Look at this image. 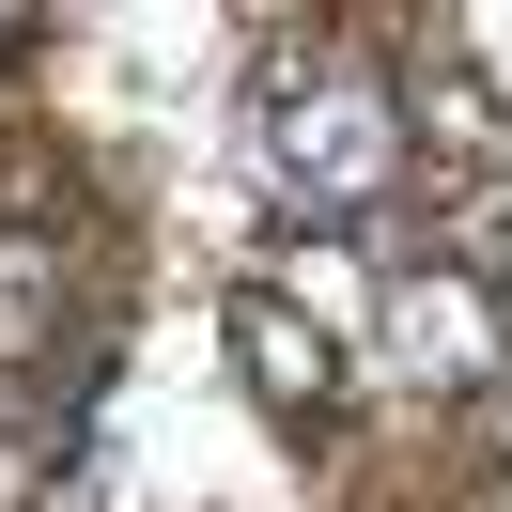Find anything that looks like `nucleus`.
I'll return each instance as SVG.
<instances>
[{
  "label": "nucleus",
  "mask_w": 512,
  "mask_h": 512,
  "mask_svg": "<svg viewBox=\"0 0 512 512\" xmlns=\"http://www.w3.org/2000/svg\"><path fill=\"white\" fill-rule=\"evenodd\" d=\"M233 342H249V388H264L280 419H311L326 388H342V326L295 311V295H249V311H233Z\"/></svg>",
  "instance_id": "obj_3"
},
{
  "label": "nucleus",
  "mask_w": 512,
  "mask_h": 512,
  "mask_svg": "<svg viewBox=\"0 0 512 512\" xmlns=\"http://www.w3.org/2000/svg\"><path fill=\"white\" fill-rule=\"evenodd\" d=\"M357 326H373V357L404 388H481V373H497V295H481L466 264H450V280H388Z\"/></svg>",
  "instance_id": "obj_2"
},
{
  "label": "nucleus",
  "mask_w": 512,
  "mask_h": 512,
  "mask_svg": "<svg viewBox=\"0 0 512 512\" xmlns=\"http://www.w3.org/2000/svg\"><path fill=\"white\" fill-rule=\"evenodd\" d=\"M47 342H63V249H47L32 218H0V373L47 357Z\"/></svg>",
  "instance_id": "obj_4"
},
{
  "label": "nucleus",
  "mask_w": 512,
  "mask_h": 512,
  "mask_svg": "<svg viewBox=\"0 0 512 512\" xmlns=\"http://www.w3.org/2000/svg\"><path fill=\"white\" fill-rule=\"evenodd\" d=\"M249 140H264V187L311 202V218H373L404 187V94L342 47H280L249 94Z\"/></svg>",
  "instance_id": "obj_1"
}]
</instances>
